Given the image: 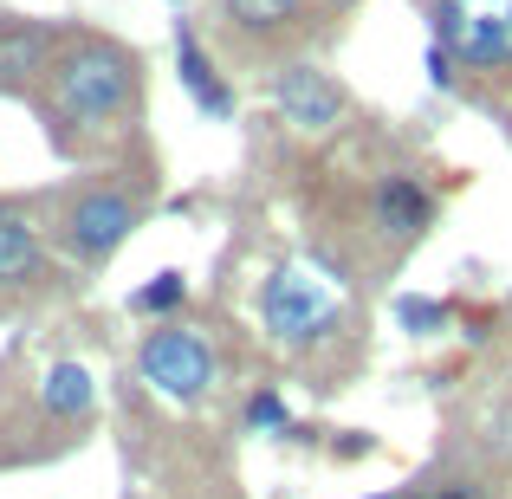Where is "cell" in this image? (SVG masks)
Wrapping results in <instances>:
<instances>
[{
    "label": "cell",
    "mask_w": 512,
    "mask_h": 499,
    "mask_svg": "<svg viewBox=\"0 0 512 499\" xmlns=\"http://www.w3.org/2000/svg\"><path fill=\"white\" fill-rule=\"evenodd\" d=\"M137 104V59L117 39H72L52 59V111L78 130H111Z\"/></svg>",
    "instance_id": "obj_1"
},
{
    "label": "cell",
    "mask_w": 512,
    "mask_h": 499,
    "mask_svg": "<svg viewBox=\"0 0 512 499\" xmlns=\"http://www.w3.org/2000/svg\"><path fill=\"white\" fill-rule=\"evenodd\" d=\"M338 312H344L338 279L312 260L273 266V279L260 286V318L279 344H318V337H331L338 331Z\"/></svg>",
    "instance_id": "obj_2"
},
{
    "label": "cell",
    "mask_w": 512,
    "mask_h": 499,
    "mask_svg": "<svg viewBox=\"0 0 512 499\" xmlns=\"http://www.w3.org/2000/svg\"><path fill=\"white\" fill-rule=\"evenodd\" d=\"M428 26L461 72H506L512 65V0H435Z\"/></svg>",
    "instance_id": "obj_3"
},
{
    "label": "cell",
    "mask_w": 512,
    "mask_h": 499,
    "mask_svg": "<svg viewBox=\"0 0 512 499\" xmlns=\"http://www.w3.org/2000/svg\"><path fill=\"white\" fill-rule=\"evenodd\" d=\"M137 376L169 402H201L214 389V376H221V357H214L208 337H195L182 325H163L137 344Z\"/></svg>",
    "instance_id": "obj_4"
},
{
    "label": "cell",
    "mask_w": 512,
    "mask_h": 499,
    "mask_svg": "<svg viewBox=\"0 0 512 499\" xmlns=\"http://www.w3.org/2000/svg\"><path fill=\"white\" fill-rule=\"evenodd\" d=\"M143 208L130 188H85V195L65 208V247L78 253V260H111L117 247H124L130 234H137Z\"/></svg>",
    "instance_id": "obj_5"
},
{
    "label": "cell",
    "mask_w": 512,
    "mask_h": 499,
    "mask_svg": "<svg viewBox=\"0 0 512 499\" xmlns=\"http://www.w3.org/2000/svg\"><path fill=\"white\" fill-rule=\"evenodd\" d=\"M273 104H279V117H286L292 130H305V137H325V130H338L344 124V85L325 72V65H312V59H292V65H279L273 72Z\"/></svg>",
    "instance_id": "obj_6"
},
{
    "label": "cell",
    "mask_w": 512,
    "mask_h": 499,
    "mask_svg": "<svg viewBox=\"0 0 512 499\" xmlns=\"http://www.w3.org/2000/svg\"><path fill=\"white\" fill-rule=\"evenodd\" d=\"M59 46H52V26L39 20H0V91H26L33 78L52 72Z\"/></svg>",
    "instance_id": "obj_7"
},
{
    "label": "cell",
    "mask_w": 512,
    "mask_h": 499,
    "mask_svg": "<svg viewBox=\"0 0 512 499\" xmlns=\"http://www.w3.org/2000/svg\"><path fill=\"white\" fill-rule=\"evenodd\" d=\"M370 214L389 240H422L428 221H435V195H428L415 175H383L370 188Z\"/></svg>",
    "instance_id": "obj_8"
},
{
    "label": "cell",
    "mask_w": 512,
    "mask_h": 499,
    "mask_svg": "<svg viewBox=\"0 0 512 499\" xmlns=\"http://www.w3.org/2000/svg\"><path fill=\"white\" fill-rule=\"evenodd\" d=\"M175 72H182L188 98H195L214 124H227V117H234V91H227V78L214 72V59L201 52V39L188 33V26H175Z\"/></svg>",
    "instance_id": "obj_9"
},
{
    "label": "cell",
    "mask_w": 512,
    "mask_h": 499,
    "mask_svg": "<svg viewBox=\"0 0 512 499\" xmlns=\"http://www.w3.org/2000/svg\"><path fill=\"white\" fill-rule=\"evenodd\" d=\"M39 266H46V253H39V234L26 214L0 208V286H33Z\"/></svg>",
    "instance_id": "obj_10"
},
{
    "label": "cell",
    "mask_w": 512,
    "mask_h": 499,
    "mask_svg": "<svg viewBox=\"0 0 512 499\" xmlns=\"http://www.w3.org/2000/svg\"><path fill=\"white\" fill-rule=\"evenodd\" d=\"M91 396H98V389H91L85 363H52L46 383H39V402H46L52 415H65V422H78V415L91 409Z\"/></svg>",
    "instance_id": "obj_11"
},
{
    "label": "cell",
    "mask_w": 512,
    "mask_h": 499,
    "mask_svg": "<svg viewBox=\"0 0 512 499\" xmlns=\"http://www.w3.org/2000/svg\"><path fill=\"white\" fill-rule=\"evenodd\" d=\"M221 7L240 33H286V26H299L305 0H221Z\"/></svg>",
    "instance_id": "obj_12"
},
{
    "label": "cell",
    "mask_w": 512,
    "mask_h": 499,
    "mask_svg": "<svg viewBox=\"0 0 512 499\" xmlns=\"http://www.w3.org/2000/svg\"><path fill=\"white\" fill-rule=\"evenodd\" d=\"M182 299H188V279H182V273H156L150 286H137V299H130V305H137V312H156V318H163V312H175Z\"/></svg>",
    "instance_id": "obj_13"
},
{
    "label": "cell",
    "mask_w": 512,
    "mask_h": 499,
    "mask_svg": "<svg viewBox=\"0 0 512 499\" xmlns=\"http://www.w3.org/2000/svg\"><path fill=\"white\" fill-rule=\"evenodd\" d=\"M247 428H253V435H260V428L279 435V428H286V396H279V389H260V396L247 402Z\"/></svg>",
    "instance_id": "obj_14"
},
{
    "label": "cell",
    "mask_w": 512,
    "mask_h": 499,
    "mask_svg": "<svg viewBox=\"0 0 512 499\" xmlns=\"http://www.w3.org/2000/svg\"><path fill=\"white\" fill-rule=\"evenodd\" d=\"M396 318H402L409 331H441V325H448V305H435V299H402Z\"/></svg>",
    "instance_id": "obj_15"
},
{
    "label": "cell",
    "mask_w": 512,
    "mask_h": 499,
    "mask_svg": "<svg viewBox=\"0 0 512 499\" xmlns=\"http://www.w3.org/2000/svg\"><path fill=\"white\" fill-rule=\"evenodd\" d=\"M428 78H435V85H454V59H448V52H428Z\"/></svg>",
    "instance_id": "obj_16"
},
{
    "label": "cell",
    "mask_w": 512,
    "mask_h": 499,
    "mask_svg": "<svg viewBox=\"0 0 512 499\" xmlns=\"http://www.w3.org/2000/svg\"><path fill=\"white\" fill-rule=\"evenodd\" d=\"M435 499H487V493L467 487V480H454V487H435Z\"/></svg>",
    "instance_id": "obj_17"
},
{
    "label": "cell",
    "mask_w": 512,
    "mask_h": 499,
    "mask_svg": "<svg viewBox=\"0 0 512 499\" xmlns=\"http://www.w3.org/2000/svg\"><path fill=\"white\" fill-rule=\"evenodd\" d=\"M396 499H435V493H396Z\"/></svg>",
    "instance_id": "obj_18"
}]
</instances>
